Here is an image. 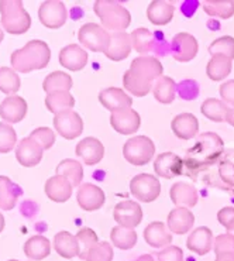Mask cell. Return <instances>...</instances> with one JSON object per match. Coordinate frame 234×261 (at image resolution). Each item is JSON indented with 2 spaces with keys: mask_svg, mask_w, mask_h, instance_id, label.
Returning <instances> with one entry per match:
<instances>
[{
  "mask_svg": "<svg viewBox=\"0 0 234 261\" xmlns=\"http://www.w3.org/2000/svg\"><path fill=\"white\" fill-rule=\"evenodd\" d=\"M5 223H6V222H5V216L0 213V233H2L3 229H5Z\"/></svg>",
  "mask_w": 234,
  "mask_h": 261,
  "instance_id": "57",
  "label": "cell"
},
{
  "mask_svg": "<svg viewBox=\"0 0 234 261\" xmlns=\"http://www.w3.org/2000/svg\"><path fill=\"white\" fill-rule=\"evenodd\" d=\"M198 40L189 33H178L172 38V57L178 62L192 61L198 55Z\"/></svg>",
  "mask_w": 234,
  "mask_h": 261,
  "instance_id": "12",
  "label": "cell"
},
{
  "mask_svg": "<svg viewBox=\"0 0 234 261\" xmlns=\"http://www.w3.org/2000/svg\"><path fill=\"white\" fill-rule=\"evenodd\" d=\"M213 244H215L213 233L206 226L195 229L186 240V247L199 255L207 254L213 249Z\"/></svg>",
  "mask_w": 234,
  "mask_h": 261,
  "instance_id": "25",
  "label": "cell"
},
{
  "mask_svg": "<svg viewBox=\"0 0 234 261\" xmlns=\"http://www.w3.org/2000/svg\"><path fill=\"white\" fill-rule=\"evenodd\" d=\"M174 5H171L169 2H164V0H154L147 7V17L152 24L155 25H165L171 23V20L174 18Z\"/></svg>",
  "mask_w": 234,
  "mask_h": 261,
  "instance_id": "29",
  "label": "cell"
},
{
  "mask_svg": "<svg viewBox=\"0 0 234 261\" xmlns=\"http://www.w3.org/2000/svg\"><path fill=\"white\" fill-rule=\"evenodd\" d=\"M132 36L126 31L110 33V44L105 55L112 61H123L132 54Z\"/></svg>",
  "mask_w": 234,
  "mask_h": 261,
  "instance_id": "17",
  "label": "cell"
},
{
  "mask_svg": "<svg viewBox=\"0 0 234 261\" xmlns=\"http://www.w3.org/2000/svg\"><path fill=\"white\" fill-rule=\"evenodd\" d=\"M60 64L69 71H81L88 64V53L78 44H69L60 51Z\"/></svg>",
  "mask_w": 234,
  "mask_h": 261,
  "instance_id": "20",
  "label": "cell"
},
{
  "mask_svg": "<svg viewBox=\"0 0 234 261\" xmlns=\"http://www.w3.org/2000/svg\"><path fill=\"white\" fill-rule=\"evenodd\" d=\"M231 67H233V60L224 57V55H212L210 61L207 62L206 67V73L212 81L219 82L227 78L230 72H231Z\"/></svg>",
  "mask_w": 234,
  "mask_h": 261,
  "instance_id": "33",
  "label": "cell"
},
{
  "mask_svg": "<svg viewBox=\"0 0 234 261\" xmlns=\"http://www.w3.org/2000/svg\"><path fill=\"white\" fill-rule=\"evenodd\" d=\"M17 146V134L9 123H0V152L6 154Z\"/></svg>",
  "mask_w": 234,
  "mask_h": 261,
  "instance_id": "45",
  "label": "cell"
},
{
  "mask_svg": "<svg viewBox=\"0 0 234 261\" xmlns=\"http://www.w3.org/2000/svg\"><path fill=\"white\" fill-rule=\"evenodd\" d=\"M219 93L222 96L223 102L226 105H230L234 109V79L222 84V86L219 88Z\"/></svg>",
  "mask_w": 234,
  "mask_h": 261,
  "instance_id": "52",
  "label": "cell"
},
{
  "mask_svg": "<svg viewBox=\"0 0 234 261\" xmlns=\"http://www.w3.org/2000/svg\"><path fill=\"white\" fill-rule=\"evenodd\" d=\"M171 128L180 140H191L199 134V120L192 113H180L171 122Z\"/></svg>",
  "mask_w": 234,
  "mask_h": 261,
  "instance_id": "23",
  "label": "cell"
},
{
  "mask_svg": "<svg viewBox=\"0 0 234 261\" xmlns=\"http://www.w3.org/2000/svg\"><path fill=\"white\" fill-rule=\"evenodd\" d=\"M21 86V81L18 73L9 67L0 68V91L6 95L13 96L14 93H17L18 89Z\"/></svg>",
  "mask_w": 234,
  "mask_h": 261,
  "instance_id": "41",
  "label": "cell"
},
{
  "mask_svg": "<svg viewBox=\"0 0 234 261\" xmlns=\"http://www.w3.org/2000/svg\"><path fill=\"white\" fill-rule=\"evenodd\" d=\"M169 196H171V200L175 206L186 207V209L196 206L199 200V194L196 188L192 184L184 182V181H179L171 187Z\"/></svg>",
  "mask_w": 234,
  "mask_h": 261,
  "instance_id": "19",
  "label": "cell"
},
{
  "mask_svg": "<svg viewBox=\"0 0 234 261\" xmlns=\"http://www.w3.org/2000/svg\"><path fill=\"white\" fill-rule=\"evenodd\" d=\"M113 216L119 226L136 229L143 222L144 213L140 203L136 200H121L114 206Z\"/></svg>",
  "mask_w": 234,
  "mask_h": 261,
  "instance_id": "11",
  "label": "cell"
},
{
  "mask_svg": "<svg viewBox=\"0 0 234 261\" xmlns=\"http://www.w3.org/2000/svg\"><path fill=\"white\" fill-rule=\"evenodd\" d=\"M226 122H227L230 126H233V127H234V109L228 110L227 119H226Z\"/></svg>",
  "mask_w": 234,
  "mask_h": 261,
  "instance_id": "55",
  "label": "cell"
},
{
  "mask_svg": "<svg viewBox=\"0 0 234 261\" xmlns=\"http://www.w3.org/2000/svg\"><path fill=\"white\" fill-rule=\"evenodd\" d=\"M54 127L64 139L73 140L84 132V122L75 110H65L54 116Z\"/></svg>",
  "mask_w": 234,
  "mask_h": 261,
  "instance_id": "10",
  "label": "cell"
},
{
  "mask_svg": "<svg viewBox=\"0 0 234 261\" xmlns=\"http://www.w3.org/2000/svg\"><path fill=\"white\" fill-rule=\"evenodd\" d=\"M51 253V242L45 236L36 234L24 243V254L34 261L47 258Z\"/></svg>",
  "mask_w": 234,
  "mask_h": 261,
  "instance_id": "31",
  "label": "cell"
},
{
  "mask_svg": "<svg viewBox=\"0 0 234 261\" xmlns=\"http://www.w3.org/2000/svg\"><path fill=\"white\" fill-rule=\"evenodd\" d=\"M110 240L113 246L120 250H130L137 243V233L134 229L124 226H114L110 233Z\"/></svg>",
  "mask_w": 234,
  "mask_h": 261,
  "instance_id": "38",
  "label": "cell"
},
{
  "mask_svg": "<svg viewBox=\"0 0 234 261\" xmlns=\"http://www.w3.org/2000/svg\"><path fill=\"white\" fill-rule=\"evenodd\" d=\"M158 261H184V253L178 246H168L158 253Z\"/></svg>",
  "mask_w": 234,
  "mask_h": 261,
  "instance_id": "51",
  "label": "cell"
},
{
  "mask_svg": "<svg viewBox=\"0 0 234 261\" xmlns=\"http://www.w3.org/2000/svg\"><path fill=\"white\" fill-rule=\"evenodd\" d=\"M7 261H18V260H7Z\"/></svg>",
  "mask_w": 234,
  "mask_h": 261,
  "instance_id": "59",
  "label": "cell"
},
{
  "mask_svg": "<svg viewBox=\"0 0 234 261\" xmlns=\"http://www.w3.org/2000/svg\"><path fill=\"white\" fill-rule=\"evenodd\" d=\"M216 261H234V254L216 255Z\"/></svg>",
  "mask_w": 234,
  "mask_h": 261,
  "instance_id": "54",
  "label": "cell"
},
{
  "mask_svg": "<svg viewBox=\"0 0 234 261\" xmlns=\"http://www.w3.org/2000/svg\"><path fill=\"white\" fill-rule=\"evenodd\" d=\"M176 91L184 100H193L199 95V84L193 79H186L178 85Z\"/></svg>",
  "mask_w": 234,
  "mask_h": 261,
  "instance_id": "49",
  "label": "cell"
},
{
  "mask_svg": "<svg viewBox=\"0 0 234 261\" xmlns=\"http://www.w3.org/2000/svg\"><path fill=\"white\" fill-rule=\"evenodd\" d=\"M99 102L112 113L121 109H128L133 106L132 96L127 95L120 88H106L100 91Z\"/></svg>",
  "mask_w": 234,
  "mask_h": 261,
  "instance_id": "22",
  "label": "cell"
},
{
  "mask_svg": "<svg viewBox=\"0 0 234 261\" xmlns=\"http://www.w3.org/2000/svg\"><path fill=\"white\" fill-rule=\"evenodd\" d=\"M0 14L3 29L13 36L24 34L30 30L31 17L25 12L23 2L20 0H2L0 2Z\"/></svg>",
  "mask_w": 234,
  "mask_h": 261,
  "instance_id": "4",
  "label": "cell"
},
{
  "mask_svg": "<svg viewBox=\"0 0 234 261\" xmlns=\"http://www.w3.org/2000/svg\"><path fill=\"white\" fill-rule=\"evenodd\" d=\"M23 194L21 188L13 182L9 176L0 175V209L12 211L17 203L18 196Z\"/></svg>",
  "mask_w": 234,
  "mask_h": 261,
  "instance_id": "30",
  "label": "cell"
},
{
  "mask_svg": "<svg viewBox=\"0 0 234 261\" xmlns=\"http://www.w3.org/2000/svg\"><path fill=\"white\" fill-rule=\"evenodd\" d=\"M75 152L78 157L84 160L85 164L88 167H92V165H96L102 161L103 155H105V147H103L102 141L97 140L96 137H86L76 144Z\"/></svg>",
  "mask_w": 234,
  "mask_h": 261,
  "instance_id": "18",
  "label": "cell"
},
{
  "mask_svg": "<svg viewBox=\"0 0 234 261\" xmlns=\"http://www.w3.org/2000/svg\"><path fill=\"white\" fill-rule=\"evenodd\" d=\"M76 239H78L79 247H81L79 258L86 261L90 250L93 249V247L99 243L97 234L95 233V230H92L90 227H84V229H81V230L76 233Z\"/></svg>",
  "mask_w": 234,
  "mask_h": 261,
  "instance_id": "43",
  "label": "cell"
},
{
  "mask_svg": "<svg viewBox=\"0 0 234 261\" xmlns=\"http://www.w3.org/2000/svg\"><path fill=\"white\" fill-rule=\"evenodd\" d=\"M79 206L82 207L86 212H95L97 209H100L106 200V195L103 192L102 188H99L97 185L93 184H82L78 189L76 194Z\"/></svg>",
  "mask_w": 234,
  "mask_h": 261,
  "instance_id": "16",
  "label": "cell"
},
{
  "mask_svg": "<svg viewBox=\"0 0 234 261\" xmlns=\"http://www.w3.org/2000/svg\"><path fill=\"white\" fill-rule=\"evenodd\" d=\"M202 7H203L204 13L212 17L227 20L234 16L233 0H204L202 2Z\"/></svg>",
  "mask_w": 234,
  "mask_h": 261,
  "instance_id": "40",
  "label": "cell"
},
{
  "mask_svg": "<svg viewBox=\"0 0 234 261\" xmlns=\"http://www.w3.org/2000/svg\"><path fill=\"white\" fill-rule=\"evenodd\" d=\"M136 261H154V257L151 254H143L140 255Z\"/></svg>",
  "mask_w": 234,
  "mask_h": 261,
  "instance_id": "56",
  "label": "cell"
},
{
  "mask_svg": "<svg viewBox=\"0 0 234 261\" xmlns=\"http://www.w3.org/2000/svg\"><path fill=\"white\" fill-rule=\"evenodd\" d=\"M93 10L100 18L105 30L117 33L124 31L132 24V14L126 7L113 0H97L93 5Z\"/></svg>",
  "mask_w": 234,
  "mask_h": 261,
  "instance_id": "3",
  "label": "cell"
},
{
  "mask_svg": "<svg viewBox=\"0 0 234 261\" xmlns=\"http://www.w3.org/2000/svg\"><path fill=\"white\" fill-rule=\"evenodd\" d=\"M184 160L174 152H161L154 160V171L158 176L165 179H172L182 174Z\"/></svg>",
  "mask_w": 234,
  "mask_h": 261,
  "instance_id": "14",
  "label": "cell"
},
{
  "mask_svg": "<svg viewBox=\"0 0 234 261\" xmlns=\"http://www.w3.org/2000/svg\"><path fill=\"white\" fill-rule=\"evenodd\" d=\"M176 82L167 75H162L152 85V95L160 103L169 105L172 103L176 97Z\"/></svg>",
  "mask_w": 234,
  "mask_h": 261,
  "instance_id": "32",
  "label": "cell"
},
{
  "mask_svg": "<svg viewBox=\"0 0 234 261\" xmlns=\"http://www.w3.org/2000/svg\"><path fill=\"white\" fill-rule=\"evenodd\" d=\"M209 53L212 55H224L234 60V37L223 36L210 44Z\"/></svg>",
  "mask_w": 234,
  "mask_h": 261,
  "instance_id": "44",
  "label": "cell"
},
{
  "mask_svg": "<svg viewBox=\"0 0 234 261\" xmlns=\"http://www.w3.org/2000/svg\"><path fill=\"white\" fill-rule=\"evenodd\" d=\"M228 106L220 99H215V97H209L206 99L202 106H200V112L206 116L209 120L216 123L226 122L228 113Z\"/></svg>",
  "mask_w": 234,
  "mask_h": 261,
  "instance_id": "36",
  "label": "cell"
},
{
  "mask_svg": "<svg viewBox=\"0 0 234 261\" xmlns=\"http://www.w3.org/2000/svg\"><path fill=\"white\" fill-rule=\"evenodd\" d=\"M3 37H5V34H3V31H2V29H0V43L3 41Z\"/></svg>",
  "mask_w": 234,
  "mask_h": 261,
  "instance_id": "58",
  "label": "cell"
},
{
  "mask_svg": "<svg viewBox=\"0 0 234 261\" xmlns=\"http://www.w3.org/2000/svg\"><path fill=\"white\" fill-rule=\"evenodd\" d=\"M217 220L219 223L227 230L228 234L234 236V207L226 206L217 212Z\"/></svg>",
  "mask_w": 234,
  "mask_h": 261,
  "instance_id": "50",
  "label": "cell"
},
{
  "mask_svg": "<svg viewBox=\"0 0 234 261\" xmlns=\"http://www.w3.org/2000/svg\"><path fill=\"white\" fill-rule=\"evenodd\" d=\"M195 223V216L193 213L186 209V207H175L168 215L167 225L171 233L182 236L191 230Z\"/></svg>",
  "mask_w": 234,
  "mask_h": 261,
  "instance_id": "24",
  "label": "cell"
},
{
  "mask_svg": "<svg viewBox=\"0 0 234 261\" xmlns=\"http://www.w3.org/2000/svg\"><path fill=\"white\" fill-rule=\"evenodd\" d=\"M79 43L93 53H106L110 44V33L96 23H86L78 31Z\"/></svg>",
  "mask_w": 234,
  "mask_h": 261,
  "instance_id": "6",
  "label": "cell"
},
{
  "mask_svg": "<svg viewBox=\"0 0 234 261\" xmlns=\"http://www.w3.org/2000/svg\"><path fill=\"white\" fill-rule=\"evenodd\" d=\"M130 192L140 202L151 203L161 194V184L151 174H138L130 181Z\"/></svg>",
  "mask_w": 234,
  "mask_h": 261,
  "instance_id": "7",
  "label": "cell"
},
{
  "mask_svg": "<svg viewBox=\"0 0 234 261\" xmlns=\"http://www.w3.org/2000/svg\"><path fill=\"white\" fill-rule=\"evenodd\" d=\"M30 137L41 146L42 150H49L51 147L54 146L55 143V133L53 132V128L49 127L36 128L30 134Z\"/></svg>",
  "mask_w": 234,
  "mask_h": 261,
  "instance_id": "47",
  "label": "cell"
},
{
  "mask_svg": "<svg viewBox=\"0 0 234 261\" xmlns=\"http://www.w3.org/2000/svg\"><path fill=\"white\" fill-rule=\"evenodd\" d=\"M72 85L73 81L68 73L62 72V71H54V72L47 75V78L44 79L42 89L47 92V95H48V93H53V92H69L72 89Z\"/></svg>",
  "mask_w": 234,
  "mask_h": 261,
  "instance_id": "37",
  "label": "cell"
},
{
  "mask_svg": "<svg viewBox=\"0 0 234 261\" xmlns=\"http://www.w3.org/2000/svg\"><path fill=\"white\" fill-rule=\"evenodd\" d=\"M42 151L44 150L41 148V146L29 136V137H24L18 141L17 147H16V160L20 165H23L25 168H31V167H36L41 163Z\"/></svg>",
  "mask_w": 234,
  "mask_h": 261,
  "instance_id": "15",
  "label": "cell"
},
{
  "mask_svg": "<svg viewBox=\"0 0 234 261\" xmlns=\"http://www.w3.org/2000/svg\"><path fill=\"white\" fill-rule=\"evenodd\" d=\"M133 41V48L138 54L147 55L155 48V34H152L148 29H137L130 34Z\"/></svg>",
  "mask_w": 234,
  "mask_h": 261,
  "instance_id": "39",
  "label": "cell"
},
{
  "mask_svg": "<svg viewBox=\"0 0 234 261\" xmlns=\"http://www.w3.org/2000/svg\"><path fill=\"white\" fill-rule=\"evenodd\" d=\"M110 124L117 133L128 136V134L137 133V130L141 126V117L132 108L121 109L110 115Z\"/></svg>",
  "mask_w": 234,
  "mask_h": 261,
  "instance_id": "13",
  "label": "cell"
},
{
  "mask_svg": "<svg viewBox=\"0 0 234 261\" xmlns=\"http://www.w3.org/2000/svg\"><path fill=\"white\" fill-rule=\"evenodd\" d=\"M27 115V102L21 96H7L0 103V117L7 123L21 122Z\"/></svg>",
  "mask_w": 234,
  "mask_h": 261,
  "instance_id": "21",
  "label": "cell"
},
{
  "mask_svg": "<svg viewBox=\"0 0 234 261\" xmlns=\"http://www.w3.org/2000/svg\"><path fill=\"white\" fill-rule=\"evenodd\" d=\"M113 247L108 242H99L89 251L86 261H113Z\"/></svg>",
  "mask_w": 234,
  "mask_h": 261,
  "instance_id": "46",
  "label": "cell"
},
{
  "mask_svg": "<svg viewBox=\"0 0 234 261\" xmlns=\"http://www.w3.org/2000/svg\"><path fill=\"white\" fill-rule=\"evenodd\" d=\"M128 71L134 76H137L140 81H143L148 85H154L157 79L162 76L164 68H162V64L157 60L155 57L140 55L136 60H133Z\"/></svg>",
  "mask_w": 234,
  "mask_h": 261,
  "instance_id": "8",
  "label": "cell"
},
{
  "mask_svg": "<svg viewBox=\"0 0 234 261\" xmlns=\"http://www.w3.org/2000/svg\"><path fill=\"white\" fill-rule=\"evenodd\" d=\"M213 249L216 255L222 254H234V236L231 234H220L215 239Z\"/></svg>",
  "mask_w": 234,
  "mask_h": 261,
  "instance_id": "48",
  "label": "cell"
},
{
  "mask_svg": "<svg viewBox=\"0 0 234 261\" xmlns=\"http://www.w3.org/2000/svg\"><path fill=\"white\" fill-rule=\"evenodd\" d=\"M219 174L224 182L227 184L228 187L234 188V164L230 161H224L219 167Z\"/></svg>",
  "mask_w": 234,
  "mask_h": 261,
  "instance_id": "53",
  "label": "cell"
},
{
  "mask_svg": "<svg viewBox=\"0 0 234 261\" xmlns=\"http://www.w3.org/2000/svg\"><path fill=\"white\" fill-rule=\"evenodd\" d=\"M51 60V49L42 40H31L23 48L13 51L10 64L16 72L29 73L36 69H44Z\"/></svg>",
  "mask_w": 234,
  "mask_h": 261,
  "instance_id": "2",
  "label": "cell"
},
{
  "mask_svg": "<svg viewBox=\"0 0 234 261\" xmlns=\"http://www.w3.org/2000/svg\"><path fill=\"white\" fill-rule=\"evenodd\" d=\"M57 175L66 178L72 184V187H79L84 179V167L76 160L66 158V160H62L57 167Z\"/></svg>",
  "mask_w": 234,
  "mask_h": 261,
  "instance_id": "34",
  "label": "cell"
},
{
  "mask_svg": "<svg viewBox=\"0 0 234 261\" xmlns=\"http://www.w3.org/2000/svg\"><path fill=\"white\" fill-rule=\"evenodd\" d=\"M72 184L61 175L51 176L45 182V194L57 203H65L72 196Z\"/></svg>",
  "mask_w": 234,
  "mask_h": 261,
  "instance_id": "26",
  "label": "cell"
},
{
  "mask_svg": "<svg viewBox=\"0 0 234 261\" xmlns=\"http://www.w3.org/2000/svg\"><path fill=\"white\" fill-rule=\"evenodd\" d=\"M38 18L47 29H61L66 23L68 10L60 0H47L38 7Z\"/></svg>",
  "mask_w": 234,
  "mask_h": 261,
  "instance_id": "9",
  "label": "cell"
},
{
  "mask_svg": "<svg viewBox=\"0 0 234 261\" xmlns=\"http://www.w3.org/2000/svg\"><path fill=\"white\" fill-rule=\"evenodd\" d=\"M45 106L51 113L58 115L65 110H72L75 106V97L66 91L53 92L45 96Z\"/></svg>",
  "mask_w": 234,
  "mask_h": 261,
  "instance_id": "35",
  "label": "cell"
},
{
  "mask_svg": "<svg viewBox=\"0 0 234 261\" xmlns=\"http://www.w3.org/2000/svg\"><path fill=\"white\" fill-rule=\"evenodd\" d=\"M224 151V141L216 133L199 134L196 143L186 151L184 164L186 167V172L195 176L196 172L213 165Z\"/></svg>",
  "mask_w": 234,
  "mask_h": 261,
  "instance_id": "1",
  "label": "cell"
},
{
  "mask_svg": "<svg viewBox=\"0 0 234 261\" xmlns=\"http://www.w3.org/2000/svg\"><path fill=\"white\" fill-rule=\"evenodd\" d=\"M123 155L127 163L136 167H143L155 155V144L147 136H134L124 143Z\"/></svg>",
  "mask_w": 234,
  "mask_h": 261,
  "instance_id": "5",
  "label": "cell"
},
{
  "mask_svg": "<svg viewBox=\"0 0 234 261\" xmlns=\"http://www.w3.org/2000/svg\"><path fill=\"white\" fill-rule=\"evenodd\" d=\"M144 240L154 249L168 247L172 242V234L162 222H152L144 229Z\"/></svg>",
  "mask_w": 234,
  "mask_h": 261,
  "instance_id": "27",
  "label": "cell"
},
{
  "mask_svg": "<svg viewBox=\"0 0 234 261\" xmlns=\"http://www.w3.org/2000/svg\"><path fill=\"white\" fill-rule=\"evenodd\" d=\"M54 249L61 257H64L66 260H71L73 257H78L81 254L78 239H76V236H73L66 230L58 231L55 234Z\"/></svg>",
  "mask_w": 234,
  "mask_h": 261,
  "instance_id": "28",
  "label": "cell"
},
{
  "mask_svg": "<svg viewBox=\"0 0 234 261\" xmlns=\"http://www.w3.org/2000/svg\"><path fill=\"white\" fill-rule=\"evenodd\" d=\"M123 85L132 95L138 97L147 96L150 92H152V85H148V84H145L143 81H140L128 69L123 75Z\"/></svg>",
  "mask_w": 234,
  "mask_h": 261,
  "instance_id": "42",
  "label": "cell"
}]
</instances>
